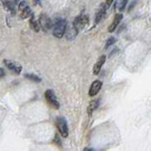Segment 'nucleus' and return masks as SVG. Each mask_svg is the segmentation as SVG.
I'll return each mask as SVG.
<instances>
[{
    "label": "nucleus",
    "mask_w": 151,
    "mask_h": 151,
    "mask_svg": "<svg viewBox=\"0 0 151 151\" xmlns=\"http://www.w3.org/2000/svg\"><path fill=\"white\" fill-rule=\"evenodd\" d=\"M67 28V22L63 18H57L55 22L53 23V35L58 38L61 39L65 34V30Z\"/></svg>",
    "instance_id": "f257e3e1"
},
{
    "label": "nucleus",
    "mask_w": 151,
    "mask_h": 151,
    "mask_svg": "<svg viewBox=\"0 0 151 151\" xmlns=\"http://www.w3.org/2000/svg\"><path fill=\"white\" fill-rule=\"evenodd\" d=\"M56 125H57V128L59 132L61 133V135L63 137V138H66L68 136V125H67V121L66 119L63 116H59L56 119Z\"/></svg>",
    "instance_id": "f03ea898"
},
{
    "label": "nucleus",
    "mask_w": 151,
    "mask_h": 151,
    "mask_svg": "<svg viewBox=\"0 0 151 151\" xmlns=\"http://www.w3.org/2000/svg\"><path fill=\"white\" fill-rule=\"evenodd\" d=\"M89 23V17L86 14H81L78 15V17H76L74 22H73V26L76 28V30L78 32L80 31L81 29L85 28V26Z\"/></svg>",
    "instance_id": "7ed1b4c3"
},
{
    "label": "nucleus",
    "mask_w": 151,
    "mask_h": 151,
    "mask_svg": "<svg viewBox=\"0 0 151 151\" xmlns=\"http://www.w3.org/2000/svg\"><path fill=\"white\" fill-rule=\"evenodd\" d=\"M44 96H46V99L47 101V103L49 104L53 109L58 110L60 108V103L57 99V96L55 95V93L52 90H47L44 93Z\"/></svg>",
    "instance_id": "20e7f679"
},
{
    "label": "nucleus",
    "mask_w": 151,
    "mask_h": 151,
    "mask_svg": "<svg viewBox=\"0 0 151 151\" xmlns=\"http://www.w3.org/2000/svg\"><path fill=\"white\" fill-rule=\"evenodd\" d=\"M39 25H40V28L46 32L49 31L53 28V23L51 19L46 14H42L39 17Z\"/></svg>",
    "instance_id": "39448f33"
},
{
    "label": "nucleus",
    "mask_w": 151,
    "mask_h": 151,
    "mask_svg": "<svg viewBox=\"0 0 151 151\" xmlns=\"http://www.w3.org/2000/svg\"><path fill=\"white\" fill-rule=\"evenodd\" d=\"M4 64H5L7 67L11 70L12 72H14L15 74H20L22 71V66L16 63L14 61H11V60H4Z\"/></svg>",
    "instance_id": "423d86ee"
},
{
    "label": "nucleus",
    "mask_w": 151,
    "mask_h": 151,
    "mask_svg": "<svg viewBox=\"0 0 151 151\" xmlns=\"http://www.w3.org/2000/svg\"><path fill=\"white\" fill-rule=\"evenodd\" d=\"M102 87V82L100 80H95L92 83V85L89 90V95L90 96H95L98 94V92L101 90Z\"/></svg>",
    "instance_id": "0eeeda50"
},
{
    "label": "nucleus",
    "mask_w": 151,
    "mask_h": 151,
    "mask_svg": "<svg viewBox=\"0 0 151 151\" xmlns=\"http://www.w3.org/2000/svg\"><path fill=\"white\" fill-rule=\"evenodd\" d=\"M105 61H106V56L105 55H102L98 58V60L96 61L95 64L94 65V69H93V73H94V75L99 74L102 66H103L105 63Z\"/></svg>",
    "instance_id": "6e6552de"
},
{
    "label": "nucleus",
    "mask_w": 151,
    "mask_h": 151,
    "mask_svg": "<svg viewBox=\"0 0 151 151\" xmlns=\"http://www.w3.org/2000/svg\"><path fill=\"white\" fill-rule=\"evenodd\" d=\"M106 11H107V8H106L105 4H101L98 11L95 13V24H98L99 22L103 19L104 15L106 14Z\"/></svg>",
    "instance_id": "1a4fd4ad"
},
{
    "label": "nucleus",
    "mask_w": 151,
    "mask_h": 151,
    "mask_svg": "<svg viewBox=\"0 0 151 151\" xmlns=\"http://www.w3.org/2000/svg\"><path fill=\"white\" fill-rule=\"evenodd\" d=\"M122 18H123V15L121 14V13H117V14H115L114 18H113V23L110 24V26H109L108 31H109V32H113V31H114V30L116 29V28L118 26L119 23L121 22Z\"/></svg>",
    "instance_id": "9d476101"
},
{
    "label": "nucleus",
    "mask_w": 151,
    "mask_h": 151,
    "mask_svg": "<svg viewBox=\"0 0 151 151\" xmlns=\"http://www.w3.org/2000/svg\"><path fill=\"white\" fill-rule=\"evenodd\" d=\"M78 33V32L74 28L73 24L71 25V26H67V28H66V30H65V36H66V38H67V40H73V39H75V37L77 36Z\"/></svg>",
    "instance_id": "9b49d317"
},
{
    "label": "nucleus",
    "mask_w": 151,
    "mask_h": 151,
    "mask_svg": "<svg viewBox=\"0 0 151 151\" xmlns=\"http://www.w3.org/2000/svg\"><path fill=\"white\" fill-rule=\"evenodd\" d=\"M98 106H99V99L92 100L90 102V104H89V106H88V109H87L88 114L89 115H92L93 113H94V110L98 108Z\"/></svg>",
    "instance_id": "f8f14e48"
},
{
    "label": "nucleus",
    "mask_w": 151,
    "mask_h": 151,
    "mask_svg": "<svg viewBox=\"0 0 151 151\" xmlns=\"http://www.w3.org/2000/svg\"><path fill=\"white\" fill-rule=\"evenodd\" d=\"M29 23H30V28H31L34 31L38 32L40 30V25H39V22H37L36 20H35V18L33 16H31V18H30Z\"/></svg>",
    "instance_id": "ddd939ff"
},
{
    "label": "nucleus",
    "mask_w": 151,
    "mask_h": 151,
    "mask_svg": "<svg viewBox=\"0 0 151 151\" xmlns=\"http://www.w3.org/2000/svg\"><path fill=\"white\" fill-rule=\"evenodd\" d=\"M32 16V11H31V9L29 7H26L25 10L22 11V13H21V17L22 18H28V17H30Z\"/></svg>",
    "instance_id": "4468645a"
},
{
    "label": "nucleus",
    "mask_w": 151,
    "mask_h": 151,
    "mask_svg": "<svg viewBox=\"0 0 151 151\" xmlns=\"http://www.w3.org/2000/svg\"><path fill=\"white\" fill-rule=\"evenodd\" d=\"M25 77L26 78L30 79V80L35 81V82H41V78H40L39 77H37V76L34 75V74H26Z\"/></svg>",
    "instance_id": "2eb2a0df"
},
{
    "label": "nucleus",
    "mask_w": 151,
    "mask_h": 151,
    "mask_svg": "<svg viewBox=\"0 0 151 151\" xmlns=\"http://www.w3.org/2000/svg\"><path fill=\"white\" fill-rule=\"evenodd\" d=\"M115 43V38L114 37H110V38H109L108 39V41H107V43H106V46H105V48H108V47H110V46H113V44Z\"/></svg>",
    "instance_id": "dca6fc26"
},
{
    "label": "nucleus",
    "mask_w": 151,
    "mask_h": 151,
    "mask_svg": "<svg viewBox=\"0 0 151 151\" xmlns=\"http://www.w3.org/2000/svg\"><path fill=\"white\" fill-rule=\"evenodd\" d=\"M26 7H28V2L26 1V0H23V1L19 3V10L21 11H23V10H25Z\"/></svg>",
    "instance_id": "f3484780"
},
{
    "label": "nucleus",
    "mask_w": 151,
    "mask_h": 151,
    "mask_svg": "<svg viewBox=\"0 0 151 151\" xmlns=\"http://www.w3.org/2000/svg\"><path fill=\"white\" fill-rule=\"evenodd\" d=\"M128 2V0H122V3H121V5H120V11H123V10H125V8L127 6V4Z\"/></svg>",
    "instance_id": "a211bd4d"
},
{
    "label": "nucleus",
    "mask_w": 151,
    "mask_h": 151,
    "mask_svg": "<svg viewBox=\"0 0 151 151\" xmlns=\"http://www.w3.org/2000/svg\"><path fill=\"white\" fill-rule=\"evenodd\" d=\"M4 76H5V71H4V69L0 68V78H3Z\"/></svg>",
    "instance_id": "6ab92c4d"
},
{
    "label": "nucleus",
    "mask_w": 151,
    "mask_h": 151,
    "mask_svg": "<svg viewBox=\"0 0 151 151\" xmlns=\"http://www.w3.org/2000/svg\"><path fill=\"white\" fill-rule=\"evenodd\" d=\"M83 151H95V150L94 148H92V147H85Z\"/></svg>",
    "instance_id": "aec40b11"
},
{
    "label": "nucleus",
    "mask_w": 151,
    "mask_h": 151,
    "mask_svg": "<svg viewBox=\"0 0 151 151\" xmlns=\"http://www.w3.org/2000/svg\"><path fill=\"white\" fill-rule=\"evenodd\" d=\"M113 0H106V4H107V5H112L113 4Z\"/></svg>",
    "instance_id": "412c9836"
},
{
    "label": "nucleus",
    "mask_w": 151,
    "mask_h": 151,
    "mask_svg": "<svg viewBox=\"0 0 151 151\" xmlns=\"http://www.w3.org/2000/svg\"><path fill=\"white\" fill-rule=\"evenodd\" d=\"M13 3H14L15 5H16V4H19L20 3V0H13Z\"/></svg>",
    "instance_id": "4be33fe9"
},
{
    "label": "nucleus",
    "mask_w": 151,
    "mask_h": 151,
    "mask_svg": "<svg viewBox=\"0 0 151 151\" xmlns=\"http://www.w3.org/2000/svg\"><path fill=\"white\" fill-rule=\"evenodd\" d=\"M135 2H136V1H135ZM135 2H134V3H132L131 5L130 6V10H131V9H132V7H134V5H135Z\"/></svg>",
    "instance_id": "5701e85b"
},
{
    "label": "nucleus",
    "mask_w": 151,
    "mask_h": 151,
    "mask_svg": "<svg viewBox=\"0 0 151 151\" xmlns=\"http://www.w3.org/2000/svg\"><path fill=\"white\" fill-rule=\"evenodd\" d=\"M35 3L39 4V5H41V1H40V0H35Z\"/></svg>",
    "instance_id": "b1692460"
}]
</instances>
